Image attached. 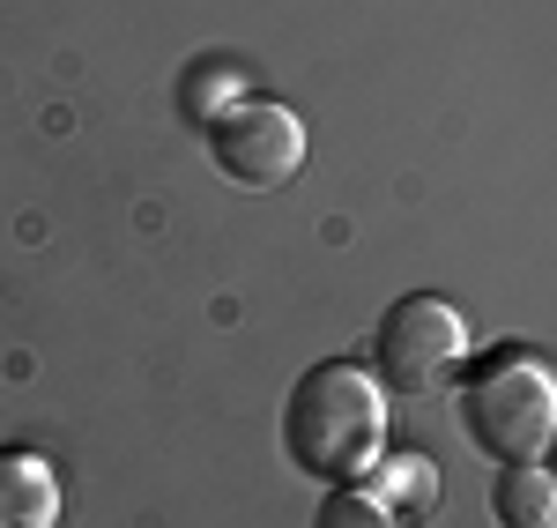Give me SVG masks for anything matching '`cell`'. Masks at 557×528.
I'll use <instances>...</instances> for the list:
<instances>
[{
	"label": "cell",
	"mask_w": 557,
	"mask_h": 528,
	"mask_svg": "<svg viewBox=\"0 0 557 528\" xmlns=\"http://www.w3.org/2000/svg\"><path fill=\"white\" fill-rule=\"evenodd\" d=\"M283 454L320 484H357L372 477V462L386 454V395L372 372H357L349 357L312 365L290 402H283Z\"/></svg>",
	"instance_id": "cell-1"
},
{
	"label": "cell",
	"mask_w": 557,
	"mask_h": 528,
	"mask_svg": "<svg viewBox=\"0 0 557 528\" xmlns=\"http://www.w3.org/2000/svg\"><path fill=\"white\" fill-rule=\"evenodd\" d=\"M461 432L475 454L506 462H543L557 446V372L528 351H498L475 365L461 388Z\"/></svg>",
	"instance_id": "cell-2"
},
{
	"label": "cell",
	"mask_w": 557,
	"mask_h": 528,
	"mask_svg": "<svg viewBox=\"0 0 557 528\" xmlns=\"http://www.w3.org/2000/svg\"><path fill=\"white\" fill-rule=\"evenodd\" d=\"M461 357H469V312L431 298V291L386 306L380 335H372L380 388H394V395H438V388H454Z\"/></svg>",
	"instance_id": "cell-3"
},
{
	"label": "cell",
	"mask_w": 557,
	"mask_h": 528,
	"mask_svg": "<svg viewBox=\"0 0 557 528\" xmlns=\"http://www.w3.org/2000/svg\"><path fill=\"white\" fill-rule=\"evenodd\" d=\"M209 164L231 179V186H246V194L290 186V179L305 172L298 112H283V105H238V112H223L209 127Z\"/></svg>",
	"instance_id": "cell-4"
},
{
	"label": "cell",
	"mask_w": 557,
	"mask_h": 528,
	"mask_svg": "<svg viewBox=\"0 0 557 528\" xmlns=\"http://www.w3.org/2000/svg\"><path fill=\"white\" fill-rule=\"evenodd\" d=\"M0 528H60V477L38 446H0Z\"/></svg>",
	"instance_id": "cell-5"
},
{
	"label": "cell",
	"mask_w": 557,
	"mask_h": 528,
	"mask_svg": "<svg viewBox=\"0 0 557 528\" xmlns=\"http://www.w3.org/2000/svg\"><path fill=\"white\" fill-rule=\"evenodd\" d=\"M491 521L498 528H557V477L543 462H506L491 484Z\"/></svg>",
	"instance_id": "cell-6"
},
{
	"label": "cell",
	"mask_w": 557,
	"mask_h": 528,
	"mask_svg": "<svg viewBox=\"0 0 557 528\" xmlns=\"http://www.w3.org/2000/svg\"><path fill=\"white\" fill-rule=\"evenodd\" d=\"M372 499H380L394 521H401V514L424 521L431 506H438V469H431L424 454H380V462H372Z\"/></svg>",
	"instance_id": "cell-7"
},
{
	"label": "cell",
	"mask_w": 557,
	"mask_h": 528,
	"mask_svg": "<svg viewBox=\"0 0 557 528\" xmlns=\"http://www.w3.org/2000/svg\"><path fill=\"white\" fill-rule=\"evenodd\" d=\"M312 528H401V521L386 514L372 491H349V484H343L327 506H320V514H312Z\"/></svg>",
	"instance_id": "cell-8"
},
{
	"label": "cell",
	"mask_w": 557,
	"mask_h": 528,
	"mask_svg": "<svg viewBox=\"0 0 557 528\" xmlns=\"http://www.w3.org/2000/svg\"><path fill=\"white\" fill-rule=\"evenodd\" d=\"M550 477H557V446H550Z\"/></svg>",
	"instance_id": "cell-9"
}]
</instances>
